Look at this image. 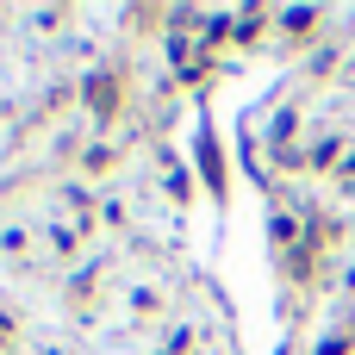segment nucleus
Here are the masks:
<instances>
[]
</instances>
